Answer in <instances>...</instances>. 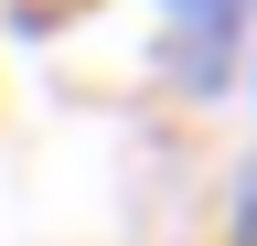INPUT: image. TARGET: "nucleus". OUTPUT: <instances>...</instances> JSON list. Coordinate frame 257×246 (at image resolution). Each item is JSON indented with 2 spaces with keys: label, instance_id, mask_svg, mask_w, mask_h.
<instances>
[{
  "label": "nucleus",
  "instance_id": "nucleus-1",
  "mask_svg": "<svg viewBox=\"0 0 257 246\" xmlns=\"http://www.w3.org/2000/svg\"><path fill=\"white\" fill-rule=\"evenodd\" d=\"M236 43H246V0H161V54L182 97H225Z\"/></svg>",
  "mask_w": 257,
  "mask_h": 246
},
{
  "label": "nucleus",
  "instance_id": "nucleus-2",
  "mask_svg": "<svg viewBox=\"0 0 257 246\" xmlns=\"http://www.w3.org/2000/svg\"><path fill=\"white\" fill-rule=\"evenodd\" d=\"M236 246H257V171L236 182Z\"/></svg>",
  "mask_w": 257,
  "mask_h": 246
},
{
  "label": "nucleus",
  "instance_id": "nucleus-3",
  "mask_svg": "<svg viewBox=\"0 0 257 246\" xmlns=\"http://www.w3.org/2000/svg\"><path fill=\"white\" fill-rule=\"evenodd\" d=\"M246 11H257V0H246Z\"/></svg>",
  "mask_w": 257,
  "mask_h": 246
}]
</instances>
